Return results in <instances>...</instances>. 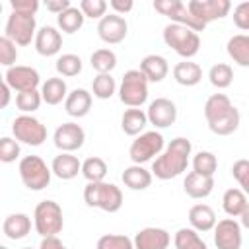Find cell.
I'll return each instance as SVG.
<instances>
[{
	"label": "cell",
	"instance_id": "obj_21",
	"mask_svg": "<svg viewBox=\"0 0 249 249\" xmlns=\"http://www.w3.org/2000/svg\"><path fill=\"white\" fill-rule=\"evenodd\" d=\"M51 169H53V173H54L58 179L70 181V179H74L78 173H82V161H80L76 156L68 154V152H60L58 156H54V160H53V163H51Z\"/></svg>",
	"mask_w": 249,
	"mask_h": 249
},
{
	"label": "cell",
	"instance_id": "obj_15",
	"mask_svg": "<svg viewBox=\"0 0 249 249\" xmlns=\"http://www.w3.org/2000/svg\"><path fill=\"white\" fill-rule=\"evenodd\" d=\"M214 243L218 249H241V224L233 218H224L214 228Z\"/></svg>",
	"mask_w": 249,
	"mask_h": 249
},
{
	"label": "cell",
	"instance_id": "obj_12",
	"mask_svg": "<svg viewBox=\"0 0 249 249\" xmlns=\"http://www.w3.org/2000/svg\"><path fill=\"white\" fill-rule=\"evenodd\" d=\"M187 6L191 10V14L196 19H200L204 25H208L210 21L226 18L231 10L230 0H189Z\"/></svg>",
	"mask_w": 249,
	"mask_h": 249
},
{
	"label": "cell",
	"instance_id": "obj_30",
	"mask_svg": "<svg viewBox=\"0 0 249 249\" xmlns=\"http://www.w3.org/2000/svg\"><path fill=\"white\" fill-rule=\"evenodd\" d=\"M68 88L62 78H47L41 84V97L47 105H58L62 99L68 97Z\"/></svg>",
	"mask_w": 249,
	"mask_h": 249
},
{
	"label": "cell",
	"instance_id": "obj_48",
	"mask_svg": "<svg viewBox=\"0 0 249 249\" xmlns=\"http://www.w3.org/2000/svg\"><path fill=\"white\" fill-rule=\"evenodd\" d=\"M45 6H47V10H49V12H53V14L60 16V14H62V12H66L72 4H70V0H49Z\"/></svg>",
	"mask_w": 249,
	"mask_h": 249
},
{
	"label": "cell",
	"instance_id": "obj_10",
	"mask_svg": "<svg viewBox=\"0 0 249 249\" xmlns=\"http://www.w3.org/2000/svg\"><path fill=\"white\" fill-rule=\"evenodd\" d=\"M35 35H37L35 16H25V14H16V12H12L8 16V21L4 27V37H8L10 41H14L19 47H25L31 41H35Z\"/></svg>",
	"mask_w": 249,
	"mask_h": 249
},
{
	"label": "cell",
	"instance_id": "obj_22",
	"mask_svg": "<svg viewBox=\"0 0 249 249\" xmlns=\"http://www.w3.org/2000/svg\"><path fill=\"white\" fill-rule=\"evenodd\" d=\"M2 231L8 239L12 241H18V239H23L27 237V233L31 231V218L23 212H16V214H10L4 218V224H2Z\"/></svg>",
	"mask_w": 249,
	"mask_h": 249
},
{
	"label": "cell",
	"instance_id": "obj_34",
	"mask_svg": "<svg viewBox=\"0 0 249 249\" xmlns=\"http://www.w3.org/2000/svg\"><path fill=\"white\" fill-rule=\"evenodd\" d=\"M89 64L97 74H111L117 66V54L111 49H97L89 56Z\"/></svg>",
	"mask_w": 249,
	"mask_h": 249
},
{
	"label": "cell",
	"instance_id": "obj_39",
	"mask_svg": "<svg viewBox=\"0 0 249 249\" xmlns=\"http://www.w3.org/2000/svg\"><path fill=\"white\" fill-rule=\"evenodd\" d=\"M91 91L97 99H109L117 91V82L111 74H97L91 82Z\"/></svg>",
	"mask_w": 249,
	"mask_h": 249
},
{
	"label": "cell",
	"instance_id": "obj_45",
	"mask_svg": "<svg viewBox=\"0 0 249 249\" xmlns=\"http://www.w3.org/2000/svg\"><path fill=\"white\" fill-rule=\"evenodd\" d=\"M231 175L239 183L241 191L245 195H249V160H237L231 165Z\"/></svg>",
	"mask_w": 249,
	"mask_h": 249
},
{
	"label": "cell",
	"instance_id": "obj_36",
	"mask_svg": "<svg viewBox=\"0 0 249 249\" xmlns=\"http://www.w3.org/2000/svg\"><path fill=\"white\" fill-rule=\"evenodd\" d=\"M208 80H210V84H212L214 88L226 89V88H230L231 82H233V70H231L230 64L218 62V64H214V66L208 70Z\"/></svg>",
	"mask_w": 249,
	"mask_h": 249
},
{
	"label": "cell",
	"instance_id": "obj_53",
	"mask_svg": "<svg viewBox=\"0 0 249 249\" xmlns=\"http://www.w3.org/2000/svg\"><path fill=\"white\" fill-rule=\"evenodd\" d=\"M0 249H8V247H6V245H0Z\"/></svg>",
	"mask_w": 249,
	"mask_h": 249
},
{
	"label": "cell",
	"instance_id": "obj_54",
	"mask_svg": "<svg viewBox=\"0 0 249 249\" xmlns=\"http://www.w3.org/2000/svg\"><path fill=\"white\" fill-rule=\"evenodd\" d=\"M21 249H33V247H21Z\"/></svg>",
	"mask_w": 249,
	"mask_h": 249
},
{
	"label": "cell",
	"instance_id": "obj_18",
	"mask_svg": "<svg viewBox=\"0 0 249 249\" xmlns=\"http://www.w3.org/2000/svg\"><path fill=\"white\" fill-rule=\"evenodd\" d=\"M35 51L41 56H54L62 49V35L53 25H43L35 35Z\"/></svg>",
	"mask_w": 249,
	"mask_h": 249
},
{
	"label": "cell",
	"instance_id": "obj_16",
	"mask_svg": "<svg viewBox=\"0 0 249 249\" xmlns=\"http://www.w3.org/2000/svg\"><path fill=\"white\" fill-rule=\"evenodd\" d=\"M126 33H128V23H126V19H124L123 16L115 14V12L109 14V16H105V18L99 19V23H97V35H99V39H101L103 43H107V45H117V43L124 41Z\"/></svg>",
	"mask_w": 249,
	"mask_h": 249
},
{
	"label": "cell",
	"instance_id": "obj_31",
	"mask_svg": "<svg viewBox=\"0 0 249 249\" xmlns=\"http://www.w3.org/2000/svg\"><path fill=\"white\" fill-rule=\"evenodd\" d=\"M247 204V195L241 189H228L222 196V208L230 218H239Z\"/></svg>",
	"mask_w": 249,
	"mask_h": 249
},
{
	"label": "cell",
	"instance_id": "obj_44",
	"mask_svg": "<svg viewBox=\"0 0 249 249\" xmlns=\"http://www.w3.org/2000/svg\"><path fill=\"white\" fill-rule=\"evenodd\" d=\"M16 60H18L16 43L10 41L8 37H0V64L6 68H12L16 66Z\"/></svg>",
	"mask_w": 249,
	"mask_h": 249
},
{
	"label": "cell",
	"instance_id": "obj_50",
	"mask_svg": "<svg viewBox=\"0 0 249 249\" xmlns=\"http://www.w3.org/2000/svg\"><path fill=\"white\" fill-rule=\"evenodd\" d=\"M39 249H68V247H66L56 235H53V237H43Z\"/></svg>",
	"mask_w": 249,
	"mask_h": 249
},
{
	"label": "cell",
	"instance_id": "obj_37",
	"mask_svg": "<svg viewBox=\"0 0 249 249\" xmlns=\"http://www.w3.org/2000/svg\"><path fill=\"white\" fill-rule=\"evenodd\" d=\"M56 72L64 78H74L82 72V58L78 54H72V53H66V54H60L56 58V64H54Z\"/></svg>",
	"mask_w": 249,
	"mask_h": 249
},
{
	"label": "cell",
	"instance_id": "obj_42",
	"mask_svg": "<svg viewBox=\"0 0 249 249\" xmlns=\"http://www.w3.org/2000/svg\"><path fill=\"white\" fill-rule=\"evenodd\" d=\"M107 2L105 0H82L80 2V10L86 18H91V19H103L107 14Z\"/></svg>",
	"mask_w": 249,
	"mask_h": 249
},
{
	"label": "cell",
	"instance_id": "obj_43",
	"mask_svg": "<svg viewBox=\"0 0 249 249\" xmlns=\"http://www.w3.org/2000/svg\"><path fill=\"white\" fill-rule=\"evenodd\" d=\"M19 142L10 138V136H2L0 138V161L4 163H12L19 158Z\"/></svg>",
	"mask_w": 249,
	"mask_h": 249
},
{
	"label": "cell",
	"instance_id": "obj_33",
	"mask_svg": "<svg viewBox=\"0 0 249 249\" xmlns=\"http://www.w3.org/2000/svg\"><path fill=\"white\" fill-rule=\"evenodd\" d=\"M84 18H86V16L82 14L80 8L70 6L66 12H62L60 16H56V23H58V27H60L62 33L72 35V33H76L78 29H82V25H84Z\"/></svg>",
	"mask_w": 249,
	"mask_h": 249
},
{
	"label": "cell",
	"instance_id": "obj_41",
	"mask_svg": "<svg viewBox=\"0 0 249 249\" xmlns=\"http://www.w3.org/2000/svg\"><path fill=\"white\" fill-rule=\"evenodd\" d=\"M95 249H134V241L121 233H105L97 239Z\"/></svg>",
	"mask_w": 249,
	"mask_h": 249
},
{
	"label": "cell",
	"instance_id": "obj_27",
	"mask_svg": "<svg viewBox=\"0 0 249 249\" xmlns=\"http://www.w3.org/2000/svg\"><path fill=\"white\" fill-rule=\"evenodd\" d=\"M121 179H123L124 187H128L132 191H144V189H148L152 185V171H148L142 165L132 163V165L124 167Z\"/></svg>",
	"mask_w": 249,
	"mask_h": 249
},
{
	"label": "cell",
	"instance_id": "obj_2",
	"mask_svg": "<svg viewBox=\"0 0 249 249\" xmlns=\"http://www.w3.org/2000/svg\"><path fill=\"white\" fill-rule=\"evenodd\" d=\"M204 119L208 128L218 136H230L239 126V111L226 93H214L204 103Z\"/></svg>",
	"mask_w": 249,
	"mask_h": 249
},
{
	"label": "cell",
	"instance_id": "obj_1",
	"mask_svg": "<svg viewBox=\"0 0 249 249\" xmlns=\"http://www.w3.org/2000/svg\"><path fill=\"white\" fill-rule=\"evenodd\" d=\"M191 140L183 138V136H177L173 138L165 150L152 161V175H156L158 179L161 181H167V179H173V177H179L183 171H187V165H189V156H191Z\"/></svg>",
	"mask_w": 249,
	"mask_h": 249
},
{
	"label": "cell",
	"instance_id": "obj_24",
	"mask_svg": "<svg viewBox=\"0 0 249 249\" xmlns=\"http://www.w3.org/2000/svg\"><path fill=\"white\" fill-rule=\"evenodd\" d=\"M189 224L193 230L196 231H210L216 228L218 220H216V212L208 206V204H195L189 210Z\"/></svg>",
	"mask_w": 249,
	"mask_h": 249
},
{
	"label": "cell",
	"instance_id": "obj_47",
	"mask_svg": "<svg viewBox=\"0 0 249 249\" xmlns=\"http://www.w3.org/2000/svg\"><path fill=\"white\" fill-rule=\"evenodd\" d=\"M10 6H12V12L25 14V16H35V12L39 10V2L37 0H12Z\"/></svg>",
	"mask_w": 249,
	"mask_h": 249
},
{
	"label": "cell",
	"instance_id": "obj_26",
	"mask_svg": "<svg viewBox=\"0 0 249 249\" xmlns=\"http://www.w3.org/2000/svg\"><path fill=\"white\" fill-rule=\"evenodd\" d=\"M146 124H150L148 115H146V111H142L138 107H128L121 117V128L128 136H140L142 130L146 128Z\"/></svg>",
	"mask_w": 249,
	"mask_h": 249
},
{
	"label": "cell",
	"instance_id": "obj_46",
	"mask_svg": "<svg viewBox=\"0 0 249 249\" xmlns=\"http://www.w3.org/2000/svg\"><path fill=\"white\" fill-rule=\"evenodd\" d=\"M233 23L239 29L249 31V2H239L233 8Z\"/></svg>",
	"mask_w": 249,
	"mask_h": 249
},
{
	"label": "cell",
	"instance_id": "obj_5",
	"mask_svg": "<svg viewBox=\"0 0 249 249\" xmlns=\"http://www.w3.org/2000/svg\"><path fill=\"white\" fill-rule=\"evenodd\" d=\"M33 226L41 237L58 235L64 228V216L60 204L54 200H41L33 212Z\"/></svg>",
	"mask_w": 249,
	"mask_h": 249
},
{
	"label": "cell",
	"instance_id": "obj_9",
	"mask_svg": "<svg viewBox=\"0 0 249 249\" xmlns=\"http://www.w3.org/2000/svg\"><path fill=\"white\" fill-rule=\"evenodd\" d=\"M12 134L21 144L41 146L47 140V126L33 115H19L12 123Z\"/></svg>",
	"mask_w": 249,
	"mask_h": 249
},
{
	"label": "cell",
	"instance_id": "obj_23",
	"mask_svg": "<svg viewBox=\"0 0 249 249\" xmlns=\"http://www.w3.org/2000/svg\"><path fill=\"white\" fill-rule=\"evenodd\" d=\"M183 189L191 198H206L214 189V177L191 171L183 181Z\"/></svg>",
	"mask_w": 249,
	"mask_h": 249
},
{
	"label": "cell",
	"instance_id": "obj_20",
	"mask_svg": "<svg viewBox=\"0 0 249 249\" xmlns=\"http://www.w3.org/2000/svg\"><path fill=\"white\" fill-rule=\"evenodd\" d=\"M91 109V93L84 88H76L68 93V97L64 99V111L74 117V119H82L89 113Z\"/></svg>",
	"mask_w": 249,
	"mask_h": 249
},
{
	"label": "cell",
	"instance_id": "obj_17",
	"mask_svg": "<svg viewBox=\"0 0 249 249\" xmlns=\"http://www.w3.org/2000/svg\"><path fill=\"white\" fill-rule=\"evenodd\" d=\"M148 123L156 128H167L177 121V107L167 97H158L148 105Z\"/></svg>",
	"mask_w": 249,
	"mask_h": 249
},
{
	"label": "cell",
	"instance_id": "obj_28",
	"mask_svg": "<svg viewBox=\"0 0 249 249\" xmlns=\"http://www.w3.org/2000/svg\"><path fill=\"white\" fill-rule=\"evenodd\" d=\"M173 78H175V82L179 86L193 88V86H196L202 80V68L196 62L183 60V62H177L173 66Z\"/></svg>",
	"mask_w": 249,
	"mask_h": 249
},
{
	"label": "cell",
	"instance_id": "obj_4",
	"mask_svg": "<svg viewBox=\"0 0 249 249\" xmlns=\"http://www.w3.org/2000/svg\"><path fill=\"white\" fill-rule=\"evenodd\" d=\"M163 43L169 49H173L179 56H183L185 60L193 58L200 49L198 33L179 23H167L163 27Z\"/></svg>",
	"mask_w": 249,
	"mask_h": 249
},
{
	"label": "cell",
	"instance_id": "obj_8",
	"mask_svg": "<svg viewBox=\"0 0 249 249\" xmlns=\"http://www.w3.org/2000/svg\"><path fill=\"white\" fill-rule=\"evenodd\" d=\"M165 150V140L158 130H146L140 136H136L128 148V156L132 163L142 165L154 158H158Z\"/></svg>",
	"mask_w": 249,
	"mask_h": 249
},
{
	"label": "cell",
	"instance_id": "obj_11",
	"mask_svg": "<svg viewBox=\"0 0 249 249\" xmlns=\"http://www.w3.org/2000/svg\"><path fill=\"white\" fill-rule=\"evenodd\" d=\"M154 10L160 12L161 16H167L171 19V23L185 25V27H189L193 31H202L206 27L200 19H196L191 14L189 6L185 2H181V0H156L154 2Z\"/></svg>",
	"mask_w": 249,
	"mask_h": 249
},
{
	"label": "cell",
	"instance_id": "obj_19",
	"mask_svg": "<svg viewBox=\"0 0 249 249\" xmlns=\"http://www.w3.org/2000/svg\"><path fill=\"white\" fill-rule=\"evenodd\" d=\"M134 249H167L171 235L163 228H144L134 235Z\"/></svg>",
	"mask_w": 249,
	"mask_h": 249
},
{
	"label": "cell",
	"instance_id": "obj_52",
	"mask_svg": "<svg viewBox=\"0 0 249 249\" xmlns=\"http://www.w3.org/2000/svg\"><path fill=\"white\" fill-rule=\"evenodd\" d=\"M239 218H241V226H243L245 230H249V204H247V208L243 210V214H241Z\"/></svg>",
	"mask_w": 249,
	"mask_h": 249
},
{
	"label": "cell",
	"instance_id": "obj_35",
	"mask_svg": "<svg viewBox=\"0 0 249 249\" xmlns=\"http://www.w3.org/2000/svg\"><path fill=\"white\" fill-rule=\"evenodd\" d=\"M82 175L88 179V183H99L107 175V163L103 158L91 156L82 161Z\"/></svg>",
	"mask_w": 249,
	"mask_h": 249
},
{
	"label": "cell",
	"instance_id": "obj_13",
	"mask_svg": "<svg viewBox=\"0 0 249 249\" xmlns=\"http://www.w3.org/2000/svg\"><path fill=\"white\" fill-rule=\"evenodd\" d=\"M4 82L18 93L21 91H31L37 89L41 86V76L35 68L31 66H23V64H16L12 68H8L4 72Z\"/></svg>",
	"mask_w": 249,
	"mask_h": 249
},
{
	"label": "cell",
	"instance_id": "obj_14",
	"mask_svg": "<svg viewBox=\"0 0 249 249\" xmlns=\"http://www.w3.org/2000/svg\"><path fill=\"white\" fill-rule=\"evenodd\" d=\"M53 140H54V146L60 152L72 154V152H76L84 146L86 132L78 123H62V124L56 126V130L53 134Z\"/></svg>",
	"mask_w": 249,
	"mask_h": 249
},
{
	"label": "cell",
	"instance_id": "obj_29",
	"mask_svg": "<svg viewBox=\"0 0 249 249\" xmlns=\"http://www.w3.org/2000/svg\"><path fill=\"white\" fill-rule=\"evenodd\" d=\"M226 49H228L230 58H231L237 66L249 68V35L237 33V35L230 37Z\"/></svg>",
	"mask_w": 249,
	"mask_h": 249
},
{
	"label": "cell",
	"instance_id": "obj_6",
	"mask_svg": "<svg viewBox=\"0 0 249 249\" xmlns=\"http://www.w3.org/2000/svg\"><path fill=\"white\" fill-rule=\"evenodd\" d=\"M21 183L29 189V191H43L49 187L51 183V175L53 169L43 161V158L39 156H25L19 160L18 165Z\"/></svg>",
	"mask_w": 249,
	"mask_h": 249
},
{
	"label": "cell",
	"instance_id": "obj_40",
	"mask_svg": "<svg viewBox=\"0 0 249 249\" xmlns=\"http://www.w3.org/2000/svg\"><path fill=\"white\" fill-rule=\"evenodd\" d=\"M41 103H43V97H41V91H37V89L16 93V107L23 115H29V113L37 111L41 107Z\"/></svg>",
	"mask_w": 249,
	"mask_h": 249
},
{
	"label": "cell",
	"instance_id": "obj_7",
	"mask_svg": "<svg viewBox=\"0 0 249 249\" xmlns=\"http://www.w3.org/2000/svg\"><path fill=\"white\" fill-rule=\"evenodd\" d=\"M119 99L126 107H142L148 99V78L138 70L124 72L119 86Z\"/></svg>",
	"mask_w": 249,
	"mask_h": 249
},
{
	"label": "cell",
	"instance_id": "obj_32",
	"mask_svg": "<svg viewBox=\"0 0 249 249\" xmlns=\"http://www.w3.org/2000/svg\"><path fill=\"white\" fill-rule=\"evenodd\" d=\"M173 243H175V249H208L204 239L193 228L177 230L175 235H173Z\"/></svg>",
	"mask_w": 249,
	"mask_h": 249
},
{
	"label": "cell",
	"instance_id": "obj_38",
	"mask_svg": "<svg viewBox=\"0 0 249 249\" xmlns=\"http://www.w3.org/2000/svg\"><path fill=\"white\" fill-rule=\"evenodd\" d=\"M216 169H218V158L212 152L200 150L198 154H195V158H193V171H196L200 175L214 177Z\"/></svg>",
	"mask_w": 249,
	"mask_h": 249
},
{
	"label": "cell",
	"instance_id": "obj_49",
	"mask_svg": "<svg viewBox=\"0 0 249 249\" xmlns=\"http://www.w3.org/2000/svg\"><path fill=\"white\" fill-rule=\"evenodd\" d=\"M109 6L115 10V14L123 16V14H126V12H130L134 8V2L132 0H111Z\"/></svg>",
	"mask_w": 249,
	"mask_h": 249
},
{
	"label": "cell",
	"instance_id": "obj_51",
	"mask_svg": "<svg viewBox=\"0 0 249 249\" xmlns=\"http://www.w3.org/2000/svg\"><path fill=\"white\" fill-rule=\"evenodd\" d=\"M10 91H12V88L6 82H2V101H0V107L2 109H6L8 103H10Z\"/></svg>",
	"mask_w": 249,
	"mask_h": 249
},
{
	"label": "cell",
	"instance_id": "obj_25",
	"mask_svg": "<svg viewBox=\"0 0 249 249\" xmlns=\"http://www.w3.org/2000/svg\"><path fill=\"white\" fill-rule=\"evenodd\" d=\"M140 72L148 78V82H161L167 72H169V64L161 54H148L140 60Z\"/></svg>",
	"mask_w": 249,
	"mask_h": 249
},
{
	"label": "cell",
	"instance_id": "obj_3",
	"mask_svg": "<svg viewBox=\"0 0 249 249\" xmlns=\"http://www.w3.org/2000/svg\"><path fill=\"white\" fill-rule=\"evenodd\" d=\"M84 200L91 208L103 212H117L123 206V191L115 183H88L84 189Z\"/></svg>",
	"mask_w": 249,
	"mask_h": 249
}]
</instances>
